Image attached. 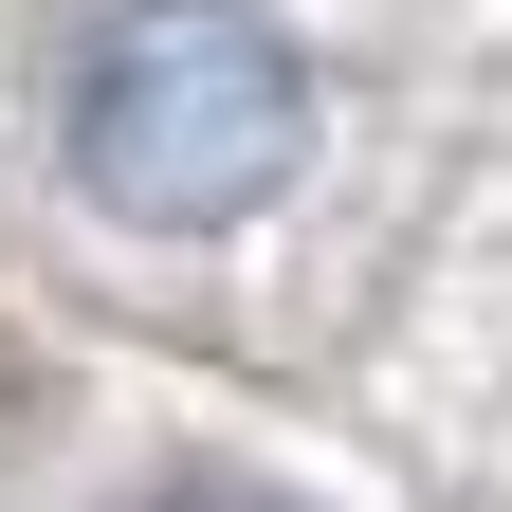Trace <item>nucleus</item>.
I'll return each mask as SVG.
<instances>
[{"mask_svg":"<svg viewBox=\"0 0 512 512\" xmlns=\"http://www.w3.org/2000/svg\"><path fill=\"white\" fill-rule=\"evenodd\" d=\"M311 74L256 0H128L74 74V183L110 220H238L256 183H293Z\"/></svg>","mask_w":512,"mask_h":512,"instance_id":"f257e3e1","label":"nucleus"},{"mask_svg":"<svg viewBox=\"0 0 512 512\" xmlns=\"http://www.w3.org/2000/svg\"><path fill=\"white\" fill-rule=\"evenodd\" d=\"M147 512H293V494H256V476H165Z\"/></svg>","mask_w":512,"mask_h":512,"instance_id":"f03ea898","label":"nucleus"}]
</instances>
